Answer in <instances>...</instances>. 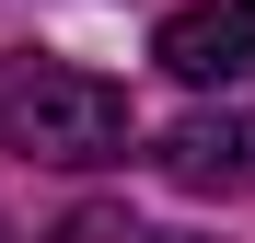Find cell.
Instances as JSON below:
<instances>
[{"label": "cell", "mask_w": 255, "mask_h": 243, "mask_svg": "<svg viewBox=\"0 0 255 243\" xmlns=\"http://www.w3.org/2000/svg\"><path fill=\"white\" fill-rule=\"evenodd\" d=\"M0 139H12L23 162H47V174H93V162L128 151V93L70 58H12L0 70Z\"/></svg>", "instance_id": "1"}, {"label": "cell", "mask_w": 255, "mask_h": 243, "mask_svg": "<svg viewBox=\"0 0 255 243\" xmlns=\"http://www.w3.org/2000/svg\"><path fill=\"white\" fill-rule=\"evenodd\" d=\"M151 58L197 81V93H221V81H255V0H186V12H162Z\"/></svg>", "instance_id": "2"}, {"label": "cell", "mask_w": 255, "mask_h": 243, "mask_svg": "<svg viewBox=\"0 0 255 243\" xmlns=\"http://www.w3.org/2000/svg\"><path fill=\"white\" fill-rule=\"evenodd\" d=\"M162 174L186 197H255V116H186V128H162Z\"/></svg>", "instance_id": "3"}, {"label": "cell", "mask_w": 255, "mask_h": 243, "mask_svg": "<svg viewBox=\"0 0 255 243\" xmlns=\"http://www.w3.org/2000/svg\"><path fill=\"white\" fill-rule=\"evenodd\" d=\"M151 243H174V232H151Z\"/></svg>", "instance_id": "4"}]
</instances>
